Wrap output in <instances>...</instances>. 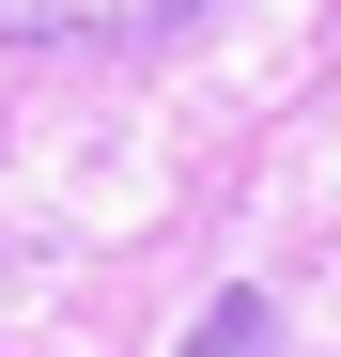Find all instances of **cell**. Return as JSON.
<instances>
[{"mask_svg": "<svg viewBox=\"0 0 341 357\" xmlns=\"http://www.w3.org/2000/svg\"><path fill=\"white\" fill-rule=\"evenodd\" d=\"M202 0H0V47H125V31H187Z\"/></svg>", "mask_w": 341, "mask_h": 357, "instance_id": "1", "label": "cell"}, {"mask_svg": "<svg viewBox=\"0 0 341 357\" xmlns=\"http://www.w3.org/2000/svg\"><path fill=\"white\" fill-rule=\"evenodd\" d=\"M264 342H279V311H264L248 280H233V295H217V311L187 326V357H264Z\"/></svg>", "mask_w": 341, "mask_h": 357, "instance_id": "2", "label": "cell"}]
</instances>
